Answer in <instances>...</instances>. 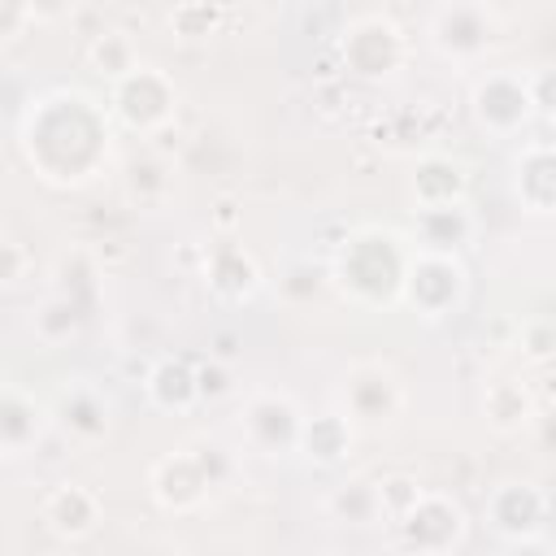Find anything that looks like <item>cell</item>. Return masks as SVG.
Here are the masks:
<instances>
[{
  "label": "cell",
  "instance_id": "cell-1",
  "mask_svg": "<svg viewBox=\"0 0 556 556\" xmlns=\"http://www.w3.org/2000/svg\"><path fill=\"white\" fill-rule=\"evenodd\" d=\"M404 265H408V256L400 252V239L391 230H356L339 252V282L356 300H365V287H378L374 295L382 304L387 291L400 295Z\"/></svg>",
  "mask_w": 556,
  "mask_h": 556
},
{
  "label": "cell",
  "instance_id": "cell-2",
  "mask_svg": "<svg viewBox=\"0 0 556 556\" xmlns=\"http://www.w3.org/2000/svg\"><path fill=\"white\" fill-rule=\"evenodd\" d=\"M400 295L421 317H443L465 295V269H460V261L452 252H421L417 248V256H408V265H404Z\"/></svg>",
  "mask_w": 556,
  "mask_h": 556
},
{
  "label": "cell",
  "instance_id": "cell-3",
  "mask_svg": "<svg viewBox=\"0 0 556 556\" xmlns=\"http://www.w3.org/2000/svg\"><path fill=\"white\" fill-rule=\"evenodd\" d=\"M174 100H178V91L156 65H135L126 78L113 83L117 122H126L130 130H143V135L161 130L174 117Z\"/></svg>",
  "mask_w": 556,
  "mask_h": 556
},
{
  "label": "cell",
  "instance_id": "cell-4",
  "mask_svg": "<svg viewBox=\"0 0 556 556\" xmlns=\"http://www.w3.org/2000/svg\"><path fill=\"white\" fill-rule=\"evenodd\" d=\"M239 430L243 439L265 452V456H278V452H291L300 447V430H304V417L295 408L291 395H278V391H256L243 413H239Z\"/></svg>",
  "mask_w": 556,
  "mask_h": 556
},
{
  "label": "cell",
  "instance_id": "cell-5",
  "mask_svg": "<svg viewBox=\"0 0 556 556\" xmlns=\"http://www.w3.org/2000/svg\"><path fill=\"white\" fill-rule=\"evenodd\" d=\"M404 56V35L391 17L365 13L343 30V61L361 78H387Z\"/></svg>",
  "mask_w": 556,
  "mask_h": 556
},
{
  "label": "cell",
  "instance_id": "cell-6",
  "mask_svg": "<svg viewBox=\"0 0 556 556\" xmlns=\"http://www.w3.org/2000/svg\"><path fill=\"white\" fill-rule=\"evenodd\" d=\"M395 526H400V534H404V543H408L413 552L439 556V552H447V547L460 543V534H465V513H460L456 500H447V495H439V491H421Z\"/></svg>",
  "mask_w": 556,
  "mask_h": 556
},
{
  "label": "cell",
  "instance_id": "cell-7",
  "mask_svg": "<svg viewBox=\"0 0 556 556\" xmlns=\"http://www.w3.org/2000/svg\"><path fill=\"white\" fill-rule=\"evenodd\" d=\"M534 113V96L530 83L513 70H495L473 87V117L478 126H486L491 135H513L530 122Z\"/></svg>",
  "mask_w": 556,
  "mask_h": 556
},
{
  "label": "cell",
  "instance_id": "cell-8",
  "mask_svg": "<svg viewBox=\"0 0 556 556\" xmlns=\"http://www.w3.org/2000/svg\"><path fill=\"white\" fill-rule=\"evenodd\" d=\"M426 30H430V43L443 56L469 61V56L486 52V43L495 35V13L486 4H439L430 13Z\"/></svg>",
  "mask_w": 556,
  "mask_h": 556
},
{
  "label": "cell",
  "instance_id": "cell-9",
  "mask_svg": "<svg viewBox=\"0 0 556 556\" xmlns=\"http://www.w3.org/2000/svg\"><path fill=\"white\" fill-rule=\"evenodd\" d=\"M486 521L508 543L539 539L543 521H547V495L539 486H530V482H500L491 491V500H486Z\"/></svg>",
  "mask_w": 556,
  "mask_h": 556
},
{
  "label": "cell",
  "instance_id": "cell-10",
  "mask_svg": "<svg viewBox=\"0 0 556 556\" xmlns=\"http://www.w3.org/2000/svg\"><path fill=\"white\" fill-rule=\"evenodd\" d=\"M343 400H348V413L352 421H365V426H378L387 417L400 413L404 404V391H400V378L387 369V365H352L348 378H343Z\"/></svg>",
  "mask_w": 556,
  "mask_h": 556
},
{
  "label": "cell",
  "instance_id": "cell-11",
  "mask_svg": "<svg viewBox=\"0 0 556 556\" xmlns=\"http://www.w3.org/2000/svg\"><path fill=\"white\" fill-rule=\"evenodd\" d=\"M213 486L204 452H174L152 469V495L161 508H195Z\"/></svg>",
  "mask_w": 556,
  "mask_h": 556
},
{
  "label": "cell",
  "instance_id": "cell-12",
  "mask_svg": "<svg viewBox=\"0 0 556 556\" xmlns=\"http://www.w3.org/2000/svg\"><path fill=\"white\" fill-rule=\"evenodd\" d=\"M43 526L56 539H87L100 526V500L78 482H61L43 500Z\"/></svg>",
  "mask_w": 556,
  "mask_h": 556
},
{
  "label": "cell",
  "instance_id": "cell-13",
  "mask_svg": "<svg viewBox=\"0 0 556 556\" xmlns=\"http://www.w3.org/2000/svg\"><path fill=\"white\" fill-rule=\"evenodd\" d=\"M39 434L43 408L17 387H0V456H22L30 443H39Z\"/></svg>",
  "mask_w": 556,
  "mask_h": 556
},
{
  "label": "cell",
  "instance_id": "cell-14",
  "mask_svg": "<svg viewBox=\"0 0 556 556\" xmlns=\"http://www.w3.org/2000/svg\"><path fill=\"white\" fill-rule=\"evenodd\" d=\"M413 195L421 208H447V204H460L465 195V169L447 156H430L421 161L417 178H413Z\"/></svg>",
  "mask_w": 556,
  "mask_h": 556
},
{
  "label": "cell",
  "instance_id": "cell-15",
  "mask_svg": "<svg viewBox=\"0 0 556 556\" xmlns=\"http://www.w3.org/2000/svg\"><path fill=\"white\" fill-rule=\"evenodd\" d=\"M148 400L156 404V408H191L195 400H200V391H195V369L187 365V361H174V356H165V361H156L152 365V374H148Z\"/></svg>",
  "mask_w": 556,
  "mask_h": 556
},
{
  "label": "cell",
  "instance_id": "cell-16",
  "mask_svg": "<svg viewBox=\"0 0 556 556\" xmlns=\"http://www.w3.org/2000/svg\"><path fill=\"white\" fill-rule=\"evenodd\" d=\"M208 287L222 300H248L256 291V265L243 248H217L208 261Z\"/></svg>",
  "mask_w": 556,
  "mask_h": 556
},
{
  "label": "cell",
  "instance_id": "cell-17",
  "mask_svg": "<svg viewBox=\"0 0 556 556\" xmlns=\"http://www.w3.org/2000/svg\"><path fill=\"white\" fill-rule=\"evenodd\" d=\"M61 421H65L70 434L96 439V434L109 430V404H104V395L91 391V387H70V391L61 395Z\"/></svg>",
  "mask_w": 556,
  "mask_h": 556
},
{
  "label": "cell",
  "instance_id": "cell-18",
  "mask_svg": "<svg viewBox=\"0 0 556 556\" xmlns=\"http://www.w3.org/2000/svg\"><path fill=\"white\" fill-rule=\"evenodd\" d=\"M417 235H421V252H452L469 235V217L460 204L417 208Z\"/></svg>",
  "mask_w": 556,
  "mask_h": 556
},
{
  "label": "cell",
  "instance_id": "cell-19",
  "mask_svg": "<svg viewBox=\"0 0 556 556\" xmlns=\"http://www.w3.org/2000/svg\"><path fill=\"white\" fill-rule=\"evenodd\" d=\"M517 191H521L530 213H547L552 208V152H547V143H534L517 161Z\"/></svg>",
  "mask_w": 556,
  "mask_h": 556
},
{
  "label": "cell",
  "instance_id": "cell-20",
  "mask_svg": "<svg viewBox=\"0 0 556 556\" xmlns=\"http://www.w3.org/2000/svg\"><path fill=\"white\" fill-rule=\"evenodd\" d=\"M348 443H352V426H348V417H339V413L313 417V421H304V430H300V447H304L313 460H321V465L339 460V456L348 452Z\"/></svg>",
  "mask_w": 556,
  "mask_h": 556
},
{
  "label": "cell",
  "instance_id": "cell-21",
  "mask_svg": "<svg viewBox=\"0 0 556 556\" xmlns=\"http://www.w3.org/2000/svg\"><path fill=\"white\" fill-rule=\"evenodd\" d=\"M87 61L96 65V74H104V78H126L135 65H139V56H135V43L126 39V30H100L96 39H91V48H87Z\"/></svg>",
  "mask_w": 556,
  "mask_h": 556
},
{
  "label": "cell",
  "instance_id": "cell-22",
  "mask_svg": "<svg viewBox=\"0 0 556 556\" xmlns=\"http://www.w3.org/2000/svg\"><path fill=\"white\" fill-rule=\"evenodd\" d=\"M482 413L495 430H517L530 421V395L517 382H491L482 395Z\"/></svg>",
  "mask_w": 556,
  "mask_h": 556
},
{
  "label": "cell",
  "instance_id": "cell-23",
  "mask_svg": "<svg viewBox=\"0 0 556 556\" xmlns=\"http://www.w3.org/2000/svg\"><path fill=\"white\" fill-rule=\"evenodd\" d=\"M74 330H78V304L65 300V295H48V300L39 304V313H35V334H39L43 343H61V339H70Z\"/></svg>",
  "mask_w": 556,
  "mask_h": 556
},
{
  "label": "cell",
  "instance_id": "cell-24",
  "mask_svg": "<svg viewBox=\"0 0 556 556\" xmlns=\"http://www.w3.org/2000/svg\"><path fill=\"white\" fill-rule=\"evenodd\" d=\"M330 508H334L339 517L356 521V526H369V521L382 517V508H378V486H374V482H348V486L330 500Z\"/></svg>",
  "mask_w": 556,
  "mask_h": 556
},
{
  "label": "cell",
  "instance_id": "cell-25",
  "mask_svg": "<svg viewBox=\"0 0 556 556\" xmlns=\"http://www.w3.org/2000/svg\"><path fill=\"white\" fill-rule=\"evenodd\" d=\"M26 274V248L13 243V239H0V282H17Z\"/></svg>",
  "mask_w": 556,
  "mask_h": 556
},
{
  "label": "cell",
  "instance_id": "cell-26",
  "mask_svg": "<svg viewBox=\"0 0 556 556\" xmlns=\"http://www.w3.org/2000/svg\"><path fill=\"white\" fill-rule=\"evenodd\" d=\"M26 17H30L26 9H17V4H0V39H9Z\"/></svg>",
  "mask_w": 556,
  "mask_h": 556
},
{
  "label": "cell",
  "instance_id": "cell-27",
  "mask_svg": "<svg viewBox=\"0 0 556 556\" xmlns=\"http://www.w3.org/2000/svg\"><path fill=\"white\" fill-rule=\"evenodd\" d=\"M508 556H552V552H547V543H543V539H521V543H513V547H508Z\"/></svg>",
  "mask_w": 556,
  "mask_h": 556
}]
</instances>
